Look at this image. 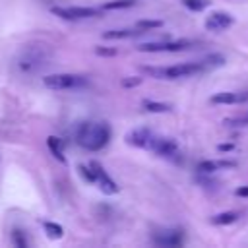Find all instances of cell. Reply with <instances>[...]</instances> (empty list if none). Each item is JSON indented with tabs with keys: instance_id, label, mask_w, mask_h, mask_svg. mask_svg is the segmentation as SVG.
<instances>
[{
	"instance_id": "30bf717a",
	"label": "cell",
	"mask_w": 248,
	"mask_h": 248,
	"mask_svg": "<svg viewBox=\"0 0 248 248\" xmlns=\"http://www.w3.org/2000/svg\"><path fill=\"white\" fill-rule=\"evenodd\" d=\"M89 165H91V167L95 169V172H97V184H99L101 192H103V194H116V192H118V186H116V182H114L112 178H108V174L105 172V169H103L97 161H91Z\"/></svg>"
},
{
	"instance_id": "44dd1931",
	"label": "cell",
	"mask_w": 248,
	"mask_h": 248,
	"mask_svg": "<svg viewBox=\"0 0 248 248\" xmlns=\"http://www.w3.org/2000/svg\"><path fill=\"white\" fill-rule=\"evenodd\" d=\"M134 4H136V0H110V2L103 4V10H122V8H130Z\"/></svg>"
},
{
	"instance_id": "8fae6325",
	"label": "cell",
	"mask_w": 248,
	"mask_h": 248,
	"mask_svg": "<svg viewBox=\"0 0 248 248\" xmlns=\"http://www.w3.org/2000/svg\"><path fill=\"white\" fill-rule=\"evenodd\" d=\"M151 138L153 134L147 130V128H136L132 130L128 136H126V141L134 147H147L149 149V143H151Z\"/></svg>"
},
{
	"instance_id": "e0dca14e",
	"label": "cell",
	"mask_w": 248,
	"mask_h": 248,
	"mask_svg": "<svg viewBox=\"0 0 248 248\" xmlns=\"http://www.w3.org/2000/svg\"><path fill=\"white\" fill-rule=\"evenodd\" d=\"M143 108L147 112H169L172 107L169 103H159V101H143Z\"/></svg>"
},
{
	"instance_id": "484cf974",
	"label": "cell",
	"mask_w": 248,
	"mask_h": 248,
	"mask_svg": "<svg viewBox=\"0 0 248 248\" xmlns=\"http://www.w3.org/2000/svg\"><path fill=\"white\" fill-rule=\"evenodd\" d=\"M95 54L99 56H114L116 48H105V46H95Z\"/></svg>"
},
{
	"instance_id": "7a4b0ae2",
	"label": "cell",
	"mask_w": 248,
	"mask_h": 248,
	"mask_svg": "<svg viewBox=\"0 0 248 248\" xmlns=\"http://www.w3.org/2000/svg\"><path fill=\"white\" fill-rule=\"evenodd\" d=\"M52 56V48L48 45H43V43H35V45H27L19 56L16 58V66L19 68V72L23 74H35L39 72L43 66L48 64Z\"/></svg>"
},
{
	"instance_id": "9a60e30c",
	"label": "cell",
	"mask_w": 248,
	"mask_h": 248,
	"mask_svg": "<svg viewBox=\"0 0 248 248\" xmlns=\"http://www.w3.org/2000/svg\"><path fill=\"white\" fill-rule=\"evenodd\" d=\"M46 145H48L50 153L54 155V159H58L60 163H66V157H64V149H62V141H60L56 136H48V138H46Z\"/></svg>"
},
{
	"instance_id": "7c38bea8",
	"label": "cell",
	"mask_w": 248,
	"mask_h": 248,
	"mask_svg": "<svg viewBox=\"0 0 248 248\" xmlns=\"http://www.w3.org/2000/svg\"><path fill=\"white\" fill-rule=\"evenodd\" d=\"M153 240L163 246H178V244H182V232L180 231H163L161 234H153Z\"/></svg>"
},
{
	"instance_id": "9c48e42d",
	"label": "cell",
	"mask_w": 248,
	"mask_h": 248,
	"mask_svg": "<svg viewBox=\"0 0 248 248\" xmlns=\"http://www.w3.org/2000/svg\"><path fill=\"white\" fill-rule=\"evenodd\" d=\"M213 105H238V103H244L248 101V91H221V93H215L211 95L209 99Z\"/></svg>"
},
{
	"instance_id": "5bb4252c",
	"label": "cell",
	"mask_w": 248,
	"mask_h": 248,
	"mask_svg": "<svg viewBox=\"0 0 248 248\" xmlns=\"http://www.w3.org/2000/svg\"><path fill=\"white\" fill-rule=\"evenodd\" d=\"M141 33H145V31H141L140 27H136V29H110V31L103 33V39H128V37H136Z\"/></svg>"
},
{
	"instance_id": "83f0119b",
	"label": "cell",
	"mask_w": 248,
	"mask_h": 248,
	"mask_svg": "<svg viewBox=\"0 0 248 248\" xmlns=\"http://www.w3.org/2000/svg\"><path fill=\"white\" fill-rule=\"evenodd\" d=\"M232 147H234L232 143H219V145H217V149H219V151H231Z\"/></svg>"
},
{
	"instance_id": "ffe728a7",
	"label": "cell",
	"mask_w": 248,
	"mask_h": 248,
	"mask_svg": "<svg viewBox=\"0 0 248 248\" xmlns=\"http://www.w3.org/2000/svg\"><path fill=\"white\" fill-rule=\"evenodd\" d=\"M184 8L192 10V12H203L211 2L209 0H180Z\"/></svg>"
},
{
	"instance_id": "7402d4cb",
	"label": "cell",
	"mask_w": 248,
	"mask_h": 248,
	"mask_svg": "<svg viewBox=\"0 0 248 248\" xmlns=\"http://www.w3.org/2000/svg\"><path fill=\"white\" fill-rule=\"evenodd\" d=\"M141 31H149V29H157V27H163V21L161 19H141L138 21V25Z\"/></svg>"
},
{
	"instance_id": "603a6c76",
	"label": "cell",
	"mask_w": 248,
	"mask_h": 248,
	"mask_svg": "<svg viewBox=\"0 0 248 248\" xmlns=\"http://www.w3.org/2000/svg\"><path fill=\"white\" fill-rule=\"evenodd\" d=\"M223 124H227V126H248V112L246 114H240V116L225 118Z\"/></svg>"
},
{
	"instance_id": "ba28073f",
	"label": "cell",
	"mask_w": 248,
	"mask_h": 248,
	"mask_svg": "<svg viewBox=\"0 0 248 248\" xmlns=\"http://www.w3.org/2000/svg\"><path fill=\"white\" fill-rule=\"evenodd\" d=\"M232 23H234V19H232V16L227 14V12H211V14L207 16V19H205V27H207L209 31H225V29H229Z\"/></svg>"
},
{
	"instance_id": "277c9868",
	"label": "cell",
	"mask_w": 248,
	"mask_h": 248,
	"mask_svg": "<svg viewBox=\"0 0 248 248\" xmlns=\"http://www.w3.org/2000/svg\"><path fill=\"white\" fill-rule=\"evenodd\" d=\"M43 83L48 89L62 91V89H79V87H85L87 85V79L83 76H76V74H50V76H46L43 79Z\"/></svg>"
},
{
	"instance_id": "ac0fdd59",
	"label": "cell",
	"mask_w": 248,
	"mask_h": 248,
	"mask_svg": "<svg viewBox=\"0 0 248 248\" xmlns=\"http://www.w3.org/2000/svg\"><path fill=\"white\" fill-rule=\"evenodd\" d=\"M202 62H203L205 72H207V70H213V68L223 66V64H225V56H223V54H209V56H205Z\"/></svg>"
},
{
	"instance_id": "5b68a950",
	"label": "cell",
	"mask_w": 248,
	"mask_h": 248,
	"mask_svg": "<svg viewBox=\"0 0 248 248\" xmlns=\"http://www.w3.org/2000/svg\"><path fill=\"white\" fill-rule=\"evenodd\" d=\"M190 46H194V41L180 39V41H167V43H145V45H140L138 50H141V52H178V50H186Z\"/></svg>"
},
{
	"instance_id": "d4e9b609",
	"label": "cell",
	"mask_w": 248,
	"mask_h": 248,
	"mask_svg": "<svg viewBox=\"0 0 248 248\" xmlns=\"http://www.w3.org/2000/svg\"><path fill=\"white\" fill-rule=\"evenodd\" d=\"M141 83V78L140 76H130V78H124L122 79V85L124 87H134V85H140Z\"/></svg>"
},
{
	"instance_id": "4fadbf2b",
	"label": "cell",
	"mask_w": 248,
	"mask_h": 248,
	"mask_svg": "<svg viewBox=\"0 0 248 248\" xmlns=\"http://www.w3.org/2000/svg\"><path fill=\"white\" fill-rule=\"evenodd\" d=\"M236 167V161H227V159H221V161H200L198 163V170L200 172H215L219 169H232Z\"/></svg>"
},
{
	"instance_id": "8992f818",
	"label": "cell",
	"mask_w": 248,
	"mask_h": 248,
	"mask_svg": "<svg viewBox=\"0 0 248 248\" xmlns=\"http://www.w3.org/2000/svg\"><path fill=\"white\" fill-rule=\"evenodd\" d=\"M52 14H56L58 17L62 19H70V21H76V19H87V17H97L99 16V10L95 8H87V6H72V8H52Z\"/></svg>"
},
{
	"instance_id": "4316f807",
	"label": "cell",
	"mask_w": 248,
	"mask_h": 248,
	"mask_svg": "<svg viewBox=\"0 0 248 248\" xmlns=\"http://www.w3.org/2000/svg\"><path fill=\"white\" fill-rule=\"evenodd\" d=\"M234 196H240V198H248V186H240L234 190Z\"/></svg>"
},
{
	"instance_id": "cb8c5ba5",
	"label": "cell",
	"mask_w": 248,
	"mask_h": 248,
	"mask_svg": "<svg viewBox=\"0 0 248 248\" xmlns=\"http://www.w3.org/2000/svg\"><path fill=\"white\" fill-rule=\"evenodd\" d=\"M12 242H14L16 246H19V248H25V246H27V240L23 238V232H21L19 229H14V231H12Z\"/></svg>"
},
{
	"instance_id": "52a82bcc",
	"label": "cell",
	"mask_w": 248,
	"mask_h": 248,
	"mask_svg": "<svg viewBox=\"0 0 248 248\" xmlns=\"http://www.w3.org/2000/svg\"><path fill=\"white\" fill-rule=\"evenodd\" d=\"M149 149L155 151L157 155L161 157H176L178 155V143L170 138H163V136H155L151 138V143H149Z\"/></svg>"
},
{
	"instance_id": "6da1fadb",
	"label": "cell",
	"mask_w": 248,
	"mask_h": 248,
	"mask_svg": "<svg viewBox=\"0 0 248 248\" xmlns=\"http://www.w3.org/2000/svg\"><path fill=\"white\" fill-rule=\"evenodd\" d=\"M78 143L87 151L103 149L110 140V128L105 122H83L76 132Z\"/></svg>"
},
{
	"instance_id": "2e32d148",
	"label": "cell",
	"mask_w": 248,
	"mask_h": 248,
	"mask_svg": "<svg viewBox=\"0 0 248 248\" xmlns=\"http://www.w3.org/2000/svg\"><path fill=\"white\" fill-rule=\"evenodd\" d=\"M240 213L238 211H223V213H217L211 217V223L213 225H231L234 221H238Z\"/></svg>"
},
{
	"instance_id": "3957f363",
	"label": "cell",
	"mask_w": 248,
	"mask_h": 248,
	"mask_svg": "<svg viewBox=\"0 0 248 248\" xmlns=\"http://www.w3.org/2000/svg\"><path fill=\"white\" fill-rule=\"evenodd\" d=\"M143 72L151 74L157 79H178V78H190L196 74L205 72L203 62H182V64H174V66H165V68H151L145 66Z\"/></svg>"
},
{
	"instance_id": "d6986e66",
	"label": "cell",
	"mask_w": 248,
	"mask_h": 248,
	"mask_svg": "<svg viewBox=\"0 0 248 248\" xmlns=\"http://www.w3.org/2000/svg\"><path fill=\"white\" fill-rule=\"evenodd\" d=\"M45 232L50 236V238H62L64 236V229L58 225V223H52V221H45Z\"/></svg>"
}]
</instances>
